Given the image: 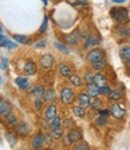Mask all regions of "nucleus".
I'll use <instances>...</instances> for the list:
<instances>
[{"mask_svg":"<svg viewBox=\"0 0 130 150\" xmlns=\"http://www.w3.org/2000/svg\"><path fill=\"white\" fill-rule=\"evenodd\" d=\"M96 126H99V127H103L107 124V117H104V116H100L98 115V117L96 118Z\"/></svg>","mask_w":130,"mask_h":150,"instance_id":"33","label":"nucleus"},{"mask_svg":"<svg viewBox=\"0 0 130 150\" xmlns=\"http://www.w3.org/2000/svg\"><path fill=\"white\" fill-rule=\"evenodd\" d=\"M1 101H3V100H1V98H0V103H1Z\"/></svg>","mask_w":130,"mask_h":150,"instance_id":"53","label":"nucleus"},{"mask_svg":"<svg viewBox=\"0 0 130 150\" xmlns=\"http://www.w3.org/2000/svg\"><path fill=\"white\" fill-rule=\"evenodd\" d=\"M98 115L104 116V117H109L111 115V111H110V108H102L98 111Z\"/></svg>","mask_w":130,"mask_h":150,"instance_id":"43","label":"nucleus"},{"mask_svg":"<svg viewBox=\"0 0 130 150\" xmlns=\"http://www.w3.org/2000/svg\"><path fill=\"white\" fill-rule=\"evenodd\" d=\"M110 17L116 24H128L129 23V11L124 6H115L110 8Z\"/></svg>","mask_w":130,"mask_h":150,"instance_id":"1","label":"nucleus"},{"mask_svg":"<svg viewBox=\"0 0 130 150\" xmlns=\"http://www.w3.org/2000/svg\"><path fill=\"white\" fill-rule=\"evenodd\" d=\"M125 61V67L128 68V69H130V59H128V60H124Z\"/></svg>","mask_w":130,"mask_h":150,"instance_id":"48","label":"nucleus"},{"mask_svg":"<svg viewBox=\"0 0 130 150\" xmlns=\"http://www.w3.org/2000/svg\"><path fill=\"white\" fill-rule=\"evenodd\" d=\"M9 66V60L7 59H3L1 60V69H6Z\"/></svg>","mask_w":130,"mask_h":150,"instance_id":"45","label":"nucleus"},{"mask_svg":"<svg viewBox=\"0 0 130 150\" xmlns=\"http://www.w3.org/2000/svg\"><path fill=\"white\" fill-rule=\"evenodd\" d=\"M62 126H65V127H73V126H75V123L73 122V119H70V118H66L63 122H62Z\"/></svg>","mask_w":130,"mask_h":150,"instance_id":"40","label":"nucleus"},{"mask_svg":"<svg viewBox=\"0 0 130 150\" xmlns=\"http://www.w3.org/2000/svg\"><path fill=\"white\" fill-rule=\"evenodd\" d=\"M110 111H111V116H112L115 119H123L125 116V108L118 103L111 104Z\"/></svg>","mask_w":130,"mask_h":150,"instance_id":"7","label":"nucleus"},{"mask_svg":"<svg viewBox=\"0 0 130 150\" xmlns=\"http://www.w3.org/2000/svg\"><path fill=\"white\" fill-rule=\"evenodd\" d=\"M114 31L115 35L121 40H130V26H128L126 24H117Z\"/></svg>","mask_w":130,"mask_h":150,"instance_id":"6","label":"nucleus"},{"mask_svg":"<svg viewBox=\"0 0 130 150\" xmlns=\"http://www.w3.org/2000/svg\"><path fill=\"white\" fill-rule=\"evenodd\" d=\"M11 111H12V106H11V104L9 101L3 100L1 103H0V115L1 116L6 117L7 115L11 113Z\"/></svg>","mask_w":130,"mask_h":150,"instance_id":"20","label":"nucleus"},{"mask_svg":"<svg viewBox=\"0 0 130 150\" xmlns=\"http://www.w3.org/2000/svg\"><path fill=\"white\" fill-rule=\"evenodd\" d=\"M16 85L21 89H26L29 86V81L26 78H17L16 79Z\"/></svg>","mask_w":130,"mask_h":150,"instance_id":"27","label":"nucleus"},{"mask_svg":"<svg viewBox=\"0 0 130 150\" xmlns=\"http://www.w3.org/2000/svg\"><path fill=\"white\" fill-rule=\"evenodd\" d=\"M0 47H4V48H7V49H16L17 44L14 42L10 41L3 33H0Z\"/></svg>","mask_w":130,"mask_h":150,"instance_id":"18","label":"nucleus"},{"mask_svg":"<svg viewBox=\"0 0 130 150\" xmlns=\"http://www.w3.org/2000/svg\"><path fill=\"white\" fill-rule=\"evenodd\" d=\"M112 3H115V4H117V5H122L123 3H125L126 0H111Z\"/></svg>","mask_w":130,"mask_h":150,"instance_id":"46","label":"nucleus"},{"mask_svg":"<svg viewBox=\"0 0 130 150\" xmlns=\"http://www.w3.org/2000/svg\"><path fill=\"white\" fill-rule=\"evenodd\" d=\"M84 42H85L84 43V49H86V50H88L91 48H96L100 44V40L96 35H88V37Z\"/></svg>","mask_w":130,"mask_h":150,"instance_id":"8","label":"nucleus"},{"mask_svg":"<svg viewBox=\"0 0 130 150\" xmlns=\"http://www.w3.org/2000/svg\"><path fill=\"white\" fill-rule=\"evenodd\" d=\"M56 92H55L54 88H48L45 89L44 94H43V101L44 103H48V104H53L56 101Z\"/></svg>","mask_w":130,"mask_h":150,"instance_id":"12","label":"nucleus"},{"mask_svg":"<svg viewBox=\"0 0 130 150\" xmlns=\"http://www.w3.org/2000/svg\"><path fill=\"white\" fill-rule=\"evenodd\" d=\"M80 41H84L81 30H74L70 33H67L63 36V42L67 45H77Z\"/></svg>","mask_w":130,"mask_h":150,"instance_id":"4","label":"nucleus"},{"mask_svg":"<svg viewBox=\"0 0 130 150\" xmlns=\"http://www.w3.org/2000/svg\"><path fill=\"white\" fill-rule=\"evenodd\" d=\"M16 130H17V132L19 134V135H22V136H25V135H28V132H29V125L28 124H25V123H21V124H17L16 125Z\"/></svg>","mask_w":130,"mask_h":150,"instance_id":"24","label":"nucleus"},{"mask_svg":"<svg viewBox=\"0 0 130 150\" xmlns=\"http://www.w3.org/2000/svg\"><path fill=\"white\" fill-rule=\"evenodd\" d=\"M68 80H69V82H70L74 87H80V86H82L84 78H81L80 75H78V74H72L68 78Z\"/></svg>","mask_w":130,"mask_h":150,"instance_id":"22","label":"nucleus"},{"mask_svg":"<svg viewBox=\"0 0 130 150\" xmlns=\"http://www.w3.org/2000/svg\"><path fill=\"white\" fill-rule=\"evenodd\" d=\"M82 137H84V134H82L81 129H79V127H72L68 131V134L66 135V144L73 145V144H75L77 142L81 141Z\"/></svg>","mask_w":130,"mask_h":150,"instance_id":"3","label":"nucleus"},{"mask_svg":"<svg viewBox=\"0 0 130 150\" xmlns=\"http://www.w3.org/2000/svg\"><path fill=\"white\" fill-rule=\"evenodd\" d=\"M73 113L75 115V117H78V118H85L86 110L82 105H77V106H73Z\"/></svg>","mask_w":130,"mask_h":150,"instance_id":"23","label":"nucleus"},{"mask_svg":"<svg viewBox=\"0 0 130 150\" xmlns=\"http://www.w3.org/2000/svg\"><path fill=\"white\" fill-rule=\"evenodd\" d=\"M54 56L51 54H45L43 55L41 60H40V63H41V67L44 68V69H50L54 64Z\"/></svg>","mask_w":130,"mask_h":150,"instance_id":"10","label":"nucleus"},{"mask_svg":"<svg viewBox=\"0 0 130 150\" xmlns=\"http://www.w3.org/2000/svg\"><path fill=\"white\" fill-rule=\"evenodd\" d=\"M3 82V80H1V78H0V83H1Z\"/></svg>","mask_w":130,"mask_h":150,"instance_id":"52","label":"nucleus"},{"mask_svg":"<svg viewBox=\"0 0 130 150\" xmlns=\"http://www.w3.org/2000/svg\"><path fill=\"white\" fill-rule=\"evenodd\" d=\"M56 116H58V107L54 105V103H53V104H49L48 107L45 108V112H44V118H45V120L51 122Z\"/></svg>","mask_w":130,"mask_h":150,"instance_id":"9","label":"nucleus"},{"mask_svg":"<svg viewBox=\"0 0 130 150\" xmlns=\"http://www.w3.org/2000/svg\"><path fill=\"white\" fill-rule=\"evenodd\" d=\"M44 45H45V42L43 41V42H41V43H37V44H36V48H43Z\"/></svg>","mask_w":130,"mask_h":150,"instance_id":"47","label":"nucleus"},{"mask_svg":"<svg viewBox=\"0 0 130 150\" xmlns=\"http://www.w3.org/2000/svg\"><path fill=\"white\" fill-rule=\"evenodd\" d=\"M50 123V129H56V127H61L62 126V119L60 116H56Z\"/></svg>","mask_w":130,"mask_h":150,"instance_id":"32","label":"nucleus"},{"mask_svg":"<svg viewBox=\"0 0 130 150\" xmlns=\"http://www.w3.org/2000/svg\"><path fill=\"white\" fill-rule=\"evenodd\" d=\"M13 40L17 43H21V44H29L30 43V37L25 36V35H13Z\"/></svg>","mask_w":130,"mask_h":150,"instance_id":"25","label":"nucleus"},{"mask_svg":"<svg viewBox=\"0 0 130 150\" xmlns=\"http://www.w3.org/2000/svg\"><path fill=\"white\" fill-rule=\"evenodd\" d=\"M67 3L74 7H85L87 6V0H67Z\"/></svg>","mask_w":130,"mask_h":150,"instance_id":"28","label":"nucleus"},{"mask_svg":"<svg viewBox=\"0 0 130 150\" xmlns=\"http://www.w3.org/2000/svg\"><path fill=\"white\" fill-rule=\"evenodd\" d=\"M91 100H92V97L88 94L87 92H81V93H79V94H78V101L85 108L91 106Z\"/></svg>","mask_w":130,"mask_h":150,"instance_id":"13","label":"nucleus"},{"mask_svg":"<svg viewBox=\"0 0 130 150\" xmlns=\"http://www.w3.org/2000/svg\"><path fill=\"white\" fill-rule=\"evenodd\" d=\"M90 107L92 110H94V111L98 112L99 110H102L104 107V103L99 97H94V98H92V100H91V106Z\"/></svg>","mask_w":130,"mask_h":150,"instance_id":"21","label":"nucleus"},{"mask_svg":"<svg viewBox=\"0 0 130 150\" xmlns=\"http://www.w3.org/2000/svg\"><path fill=\"white\" fill-rule=\"evenodd\" d=\"M44 144V137L42 134H36L33 137H32V141H31V146L32 149H41Z\"/></svg>","mask_w":130,"mask_h":150,"instance_id":"14","label":"nucleus"},{"mask_svg":"<svg viewBox=\"0 0 130 150\" xmlns=\"http://www.w3.org/2000/svg\"><path fill=\"white\" fill-rule=\"evenodd\" d=\"M5 119H6V122H7V124L9 125H11V126H16L17 125V118L13 116V115H7L6 117H5Z\"/></svg>","mask_w":130,"mask_h":150,"instance_id":"36","label":"nucleus"},{"mask_svg":"<svg viewBox=\"0 0 130 150\" xmlns=\"http://www.w3.org/2000/svg\"><path fill=\"white\" fill-rule=\"evenodd\" d=\"M84 80L86 81V83L93 82V81H94V74L91 73V71H86L85 75H84Z\"/></svg>","mask_w":130,"mask_h":150,"instance_id":"37","label":"nucleus"},{"mask_svg":"<svg viewBox=\"0 0 130 150\" xmlns=\"http://www.w3.org/2000/svg\"><path fill=\"white\" fill-rule=\"evenodd\" d=\"M6 138H7L9 143H10L11 145H14V144L17 143V138H16V137H14V135H13V134H11V132H6Z\"/></svg>","mask_w":130,"mask_h":150,"instance_id":"41","label":"nucleus"},{"mask_svg":"<svg viewBox=\"0 0 130 150\" xmlns=\"http://www.w3.org/2000/svg\"><path fill=\"white\" fill-rule=\"evenodd\" d=\"M42 3L44 4V6H47L48 5V0H42Z\"/></svg>","mask_w":130,"mask_h":150,"instance_id":"49","label":"nucleus"},{"mask_svg":"<svg viewBox=\"0 0 130 150\" xmlns=\"http://www.w3.org/2000/svg\"><path fill=\"white\" fill-rule=\"evenodd\" d=\"M43 137H44V143H45L47 145H51V143H53V139H54V137H53L51 132H50V134H49V132L44 134V135H43Z\"/></svg>","mask_w":130,"mask_h":150,"instance_id":"39","label":"nucleus"},{"mask_svg":"<svg viewBox=\"0 0 130 150\" xmlns=\"http://www.w3.org/2000/svg\"><path fill=\"white\" fill-rule=\"evenodd\" d=\"M0 33H3V28L0 26Z\"/></svg>","mask_w":130,"mask_h":150,"instance_id":"50","label":"nucleus"},{"mask_svg":"<svg viewBox=\"0 0 130 150\" xmlns=\"http://www.w3.org/2000/svg\"><path fill=\"white\" fill-rule=\"evenodd\" d=\"M73 149L74 150H88L90 149V145H88V143H86V142H77L75 143V145L73 146Z\"/></svg>","mask_w":130,"mask_h":150,"instance_id":"34","label":"nucleus"},{"mask_svg":"<svg viewBox=\"0 0 130 150\" xmlns=\"http://www.w3.org/2000/svg\"><path fill=\"white\" fill-rule=\"evenodd\" d=\"M91 67H92V69H94L96 71H103L106 68V60L91 63Z\"/></svg>","mask_w":130,"mask_h":150,"instance_id":"26","label":"nucleus"},{"mask_svg":"<svg viewBox=\"0 0 130 150\" xmlns=\"http://www.w3.org/2000/svg\"><path fill=\"white\" fill-rule=\"evenodd\" d=\"M51 135H53L54 139H61V138H63V130H62V127L51 129Z\"/></svg>","mask_w":130,"mask_h":150,"instance_id":"31","label":"nucleus"},{"mask_svg":"<svg viewBox=\"0 0 130 150\" xmlns=\"http://www.w3.org/2000/svg\"><path fill=\"white\" fill-rule=\"evenodd\" d=\"M35 107H36L37 111H41V110L43 108V101L41 100V98H38V99L35 100Z\"/></svg>","mask_w":130,"mask_h":150,"instance_id":"44","label":"nucleus"},{"mask_svg":"<svg viewBox=\"0 0 130 150\" xmlns=\"http://www.w3.org/2000/svg\"><path fill=\"white\" fill-rule=\"evenodd\" d=\"M86 60L90 63H93V62H98V61H104L106 60V54L103 49L100 48H92L86 56Z\"/></svg>","mask_w":130,"mask_h":150,"instance_id":"2","label":"nucleus"},{"mask_svg":"<svg viewBox=\"0 0 130 150\" xmlns=\"http://www.w3.org/2000/svg\"><path fill=\"white\" fill-rule=\"evenodd\" d=\"M55 47H56L60 51H62V52H66V54H68L69 52V50H68V48L65 45V44H62V43H59V42H56L55 43Z\"/></svg>","mask_w":130,"mask_h":150,"instance_id":"42","label":"nucleus"},{"mask_svg":"<svg viewBox=\"0 0 130 150\" xmlns=\"http://www.w3.org/2000/svg\"><path fill=\"white\" fill-rule=\"evenodd\" d=\"M23 71H24L26 75H33V74H36V71H37V66H36V63H35L33 61H28V62L24 64V67H23Z\"/></svg>","mask_w":130,"mask_h":150,"instance_id":"19","label":"nucleus"},{"mask_svg":"<svg viewBox=\"0 0 130 150\" xmlns=\"http://www.w3.org/2000/svg\"><path fill=\"white\" fill-rule=\"evenodd\" d=\"M47 28H48V17L45 16L43 18V22H42V25L40 26V32L41 33H44L47 31Z\"/></svg>","mask_w":130,"mask_h":150,"instance_id":"38","label":"nucleus"},{"mask_svg":"<svg viewBox=\"0 0 130 150\" xmlns=\"http://www.w3.org/2000/svg\"><path fill=\"white\" fill-rule=\"evenodd\" d=\"M98 87H103L105 85H107V76L105 74L98 71L97 74H94V81H93Z\"/></svg>","mask_w":130,"mask_h":150,"instance_id":"17","label":"nucleus"},{"mask_svg":"<svg viewBox=\"0 0 130 150\" xmlns=\"http://www.w3.org/2000/svg\"><path fill=\"white\" fill-rule=\"evenodd\" d=\"M86 92L88 93V94L92 97V98H94V97H99V87L94 83V82H90L86 85Z\"/></svg>","mask_w":130,"mask_h":150,"instance_id":"16","label":"nucleus"},{"mask_svg":"<svg viewBox=\"0 0 130 150\" xmlns=\"http://www.w3.org/2000/svg\"><path fill=\"white\" fill-rule=\"evenodd\" d=\"M123 99V92L121 88H116L110 92V94L107 96V100L110 103H118L119 100Z\"/></svg>","mask_w":130,"mask_h":150,"instance_id":"11","label":"nucleus"},{"mask_svg":"<svg viewBox=\"0 0 130 150\" xmlns=\"http://www.w3.org/2000/svg\"><path fill=\"white\" fill-rule=\"evenodd\" d=\"M111 91H112V89H111V87H110L109 85H105V86H103V87H99V94L107 97V96L110 94Z\"/></svg>","mask_w":130,"mask_h":150,"instance_id":"35","label":"nucleus"},{"mask_svg":"<svg viewBox=\"0 0 130 150\" xmlns=\"http://www.w3.org/2000/svg\"><path fill=\"white\" fill-rule=\"evenodd\" d=\"M44 92H45V89H44L43 86H37V87L32 91V94H33V97H35L36 99H38V98H43Z\"/></svg>","mask_w":130,"mask_h":150,"instance_id":"29","label":"nucleus"},{"mask_svg":"<svg viewBox=\"0 0 130 150\" xmlns=\"http://www.w3.org/2000/svg\"><path fill=\"white\" fill-rule=\"evenodd\" d=\"M0 69H1V61H0Z\"/></svg>","mask_w":130,"mask_h":150,"instance_id":"51","label":"nucleus"},{"mask_svg":"<svg viewBox=\"0 0 130 150\" xmlns=\"http://www.w3.org/2000/svg\"><path fill=\"white\" fill-rule=\"evenodd\" d=\"M119 54H121V57L123 60L130 59V45H124L123 48H121Z\"/></svg>","mask_w":130,"mask_h":150,"instance_id":"30","label":"nucleus"},{"mask_svg":"<svg viewBox=\"0 0 130 150\" xmlns=\"http://www.w3.org/2000/svg\"><path fill=\"white\" fill-rule=\"evenodd\" d=\"M74 99H75V94H74V91L68 87V86H65L62 87L61 89V93H60V100L63 105H70Z\"/></svg>","mask_w":130,"mask_h":150,"instance_id":"5","label":"nucleus"},{"mask_svg":"<svg viewBox=\"0 0 130 150\" xmlns=\"http://www.w3.org/2000/svg\"><path fill=\"white\" fill-rule=\"evenodd\" d=\"M59 73L62 75L63 78H69L70 75L73 74V69L67 63H60L59 64Z\"/></svg>","mask_w":130,"mask_h":150,"instance_id":"15","label":"nucleus"}]
</instances>
